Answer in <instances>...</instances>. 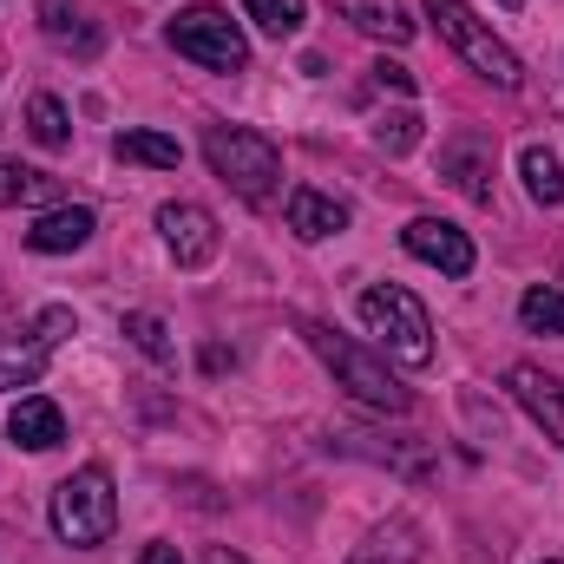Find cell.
<instances>
[{"instance_id":"obj_10","label":"cell","mask_w":564,"mask_h":564,"mask_svg":"<svg viewBox=\"0 0 564 564\" xmlns=\"http://www.w3.org/2000/svg\"><path fill=\"white\" fill-rule=\"evenodd\" d=\"M506 388H512V401H519L532 421L545 426V440L564 446V381L558 375H545L539 361H512V368H506Z\"/></svg>"},{"instance_id":"obj_24","label":"cell","mask_w":564,"mask_h":564,"mask_svg":"<svg viewBox=\"0 0 564 564\" xmlns=\"http://www.w3.org/2000/svg\"><path fill=\"white\" fill-rule=\"evenodd\" d=\"M375 144H381L388 158H408V151L421 144V112H414V106H401V112H381V119H375Z\"/></svg>"},{"instance_id":"obj_27","label":"cell","mask_w":564,"mask_h":564,"mask_svg":"<svg viewBox=\"0 0 564 564\" xmlns=\"http://www.w3.org/2000/svg\"><path fill=\"white\" fill-rule=\"evenodd\" d=\"M368 73H375V86H388V93H408V99H414V73H408L401 59H375Z\"/></svg>"},{"instance_id":"obj_1","label":"cell","mask_w":564,"mask_h":564,"mask_svg":"<svg viewBox=\"0 0 564 564\" xmlns=\"http://www.w3.org/2000/svg\"><path fill=\"white\" fill-rule=\"evenodd\" d=\"M295 328H302V341L322 355V368H328V375L361 401V408H375V414H408V408H414V394H408V388L388 375V361H375L361 341L335 335L328 322H295Z\"/></svg>"},{"instance_id":"obj_30","label":"cell","mask_w":564,"mask_h":564,"mask_svg":"<svg viewBox=\"0 0 564 564\" xmlns=\"http://www.w3.org/2000/svg\"><path fill=\"white\" fill-rule=\"evenodd\" d=\"M506 7H525V0H506Z\"/></svg>"},{"instance_id":"obj_7","label":"cell","mask_w":564,"mask_h":564,"mask_svg":"<svg viewBox=\"0 0 564 564\" xmlns=\"http://www.w3.org/2000/svg\"><path fill=\"white\" fill-rule=\"evenodd\" d=\"M158 237H164V250L177 257V270H204L217 250H224V237H217V217L204 210V204H158Z\"/></svg>"},{"instance_id":"obj_13","label":"cell","mask_w":564,"mask_h":564,"mask_svg":"<svg viewBox=\"0 0 564 564\" xmlns=\"http://www.w3.org/2000/svg\"><path fill=\"white\" fill-rule=\"evenodd\" d=\"M7 433H13V446H26V453H53V446L66 440V414H59L46 394H20L13 414H7Z\"/></svg>"},{"instance_id":"obj_25","label":"cell","mask_w":564,"mask_h":564,"mask_svg":"<svg viewBox=\"0 0 564 564\" xmlns=\"http://www.w3.org/2000/svg\"><path fill=\"white\" fill-rule=\"evenodd\" d=\"M243 7H250V20H257L270 40L302 33V20H308V7H302V0H243Z\"/></svg>"},{"instance_id":"obj_31","label":"cell","mask_w":564,"mask_h":564,"mask_svg":"<svg viewBox=\"0 0 564 564\" xmlns=\"http://www.w3.org/2000/svg\"><path fill=\"white\" fill-rule=\"evenodd\" d=\"M545 564H558V558H545Z\"/></svg>"},{"instance_id":"obj_2","label":"cell","mask_w":564,"mask_h":564,"mask_svg":"<svg viewBox=\"0 0 564 564\" xmlns=\"http://www.w3.org/2000/svg\"><path fill=\"white\" fill-rule=\"evenodd\" d=\"M426 20H433V33L479 73V79H492L499 93H519L525 86V66H519V53L466 7V0H426Z\"/></svg>"},{"instance_id":"obj_21","label":"cell","mask_w":564,"mask_h":564,"mask_svg":"<svg viewBox=\"0 0 564 564\" xmlns=\"http://www.w3.org/2000/svg\"><path fill=\"white\" fill-rule=\"evenodd\" d=\"M26 132L46 144V151H66V139H73V126H66V106H59L53 93H33V99H26Z\"/></svg>"},{"instance_id":"obj_17","label":"cell","mask_w":564,"mask_h":564,"mask_svg":"<svg viewBox=\"0 0 564 564\" xmlns=\"http://www.w3.org/2000/svg\"><path fill=\"white\" fill-rule=\"evenodd\" d=\"M421 532L408 525V519H388V525H375L355 552H348V564H414L421 558V545H414Z\"/></svg>"},{"instance_id":"obj_28","label":"cell","mask_w":564,"mask_h":564,"mask_svg":"<svg viewBox=\"0 0 564 564\" xmlns=\"http://www.w3.org/2000/svg\"><path fill=\"white\" fill-rule=\"evenodd\" d=\"M139 564H184V558H177V545H164V539H158V545H144V552H139Z\"/></svg>"},{"instance_id":"obj_8","label":"cell","mask_w":564,"mask_h":564,"mask_svg":"<svg viewBox=\"0 0 564 564\" xmlns=\"http://www.w3.org/2000/svg\"><path fill=\"white\" fill-rule=\"evenodd\" d=\"M492 158H499L492 132H453V139L440 144V177L466 204H492Z\"/></svg>"},{"instance_id":"obj_14","label":"cell","mask_w":564,"mask_h":564,"mask_svg":"<svg viewBox=\"0 0 564 564\" xmlns=\"http://www.w3.org/2000/svg\"><path fill=\"white\" fill-rule=\"evenodd\" d=\"M46 341L33 335V328H7L0 322V394H13V388H33L40 375H46Z\"/></svg>"},{"instance_id":"obj_4","label":"cell","mask_w":564,"mask_h":564,"mask_svg":"<svg viewBox=\"0 0 564 564\" xmlns=\"http://www.w3.org/2000/svg\"><path fill=\"white\" fill-rule=\"evenodd\" d=\"M119 525V492H112V473L106 466H79L73 479L53 486V532L73 545V552H99Z\"/></svg>"},{"instance_id":"obj_11","label":"cell","mask_w":564,"mask_h":564,"mask_svg":"<svg viewBox=\"0 0 564 564\" xmlns=\"http://www.w3.org/2000/svg\"><path fill=\"white\" fill-rule=\"evenodd\" d=\"M289 230H295L302 243L341 237V230H348V204L328 197V191H315V184H295V191H289Z\"/></svg>"},{"instance_id":"obj_3","label":"cell","mask_w":564,"mask_h":564,"mask_svg":"<svg viewBox=\"0 0 564 564\" xmlns=\"http://www.w3.org/2000/svg\"><path fill=\"white\" fill-rule=\"evenodd\" d=\"M204 158L210 171L243 197V204H270L282 184V151L250 126H204Z\"/></svg>"},{"instance_id":"obj_9","label":"cell","mask_w":564,"mask_h":564,"mask_svg":"<svg viewBox=\"0 0 564 564\" xmlns=\"http://www.w3.org/2000/svg\"><path fill=\"white\" fill-rule=\"evenodd\" d=\"M401 243H408V257H421L433 263L440 276H473V237L459 230V224H446V217H414L408 230H401Z\"/></svg>"},{"instance_id":"obj_20","label":"cell","mask_w":564,"mask_h":564,"mask_svg":"<svg viewBox=\"0 0 564 564\" xmlns=\"http://www.w3.org/2000/svg\"><path fill=\"white\" fill-rule=\"evenodd\" d=\"M112 151L126 158V164H151V171H177V139H164V132H119Z\"/></svg>"},{"instance_id":"obj_22","label":"cell","mask_w":564,"mask_h":564,"mask_svg":"<svg viewBox=\"0 0 564 564\" xmlns=\"http://www.w3.org/2000/svg\"><path fill=\"white\" fill-rule=\"evenodd\" d=\"M119 328H126V341H132L139 355H151V361H177V348H171V328H164L151 308H132Z\"/></svg>"},{"instance_id":"obj_19","label":"cell","mask_w":564,"mask_h":564,"mask_svg":"<svg viewBox=\"0 0 564 564\" xmlns=\"http://www.w3.org/2000/svg\"><path fill=\"white\" fill-rule=\"evenodd\" d=\"M519 322H525L532 335H558V341H564V289L532 282V289L519 295Z\"/></svg>"},{"instance_id":"obj_5","label":"cell","mask_w":564,"mask_h":564,"mask_svg":"<svg viewBox=\"0 0 564 564\" xmlns=\"http://www.w3.org/2000/svg\"><path fill=\"white\" fill-rule=\"evenodd\" d=\"M361 322H368V335H375L401 368H426V361H433V322H426L421 295H408L401 282L361 289Z\"/></svg>"},{"instance_id":"obj_16","label":"cell","mask_w":564,"mask_h":564,"mask_svg":"<svg viewBox=\"0 0 564 564\" xmlns=\"http://www.w3.org/2000/svg\"><path fill=\"white\" fill-rule=\"evenodd\" d=\"M40 26L53 46H73V53H99V26L86 20L79 0H40Z\"/></svg>"},{"instance_id":"obj_6","label":"cell","mask_w":564,"mask_h":564,"mask_svg":"<svg viewBox=\"0 0 564 564\" xmlns=\"http://www.w3.org/2000/svg\"><path fill=\"white\" fill-rule=\"evenodd\" d=\"M164 40H171L184 59H197L204 73H243V66H250V40H243V26H237L224 7H184V13L164 26Z\"/></svg>"},{"instance_id":"obj_12","label":"cell","mask_w":564,"mask_h":564,"mask_svg":"<svg viewBox=\"0 0 564 564\" xmlns=\"http://www.w3.org/2000/svg\"><path fill=\"white\" fill-rule=\"evenodd\" d=\"M93 230H99V217H93L86 204H59V210L33 217V230H26V250H40V257H66V250H79Z\"/></svg>"},{"instance_id":"obj_23","label":"cell","mask_w":564,"mask_h":564,"mask_svg":"<svg viewBox=\"0 0 564 564\" xmlns=\"http://www.w3.org/2000/svg\"><path fill=\"white\" fill-rule=\"evenodd\" d=\"M33 197H53V177L46 171H26L13 158H0V210L7 204H33Z\"/></svg>"},{"instance_id":"obj_15","label":"cell","mask_w":564,"mask_h":564,"mask_svg":"<svg viewBox=\"0 0 564 564\" xmlns=\"http://www.w3.org/2000/svg\"><path fill=\"white\" fill-rule=\"evenodd\" d=\"M355 33H368V40H388V46H408L414 40V20H408V7L401 0H328Z\"/></svg>"},{"instance_id":"obj_18","label":"cell","mask_w":564,"mask_h":564,"mask_svg":"<svg viewBox=\"0 0 564 564\" xmlns=\"http://www.w3.org/2000/svg\"><path fill=\"white\" fill-rule=\"evenodd\" d=\"M519 177H525V191L539 197V204H564V164L552 158V144H525L519 151Z\"/></svg>"},{"instance_id":"obj_29","label":"cell","mask_w":564,"mask_h":564,"mask_svg":"<svg viewBox=\"0 0 564 564\" xmlns=\"http://www.w3.org/2000/svg\"><path fill=\"white\" fill-rule=\"evenodd\" d=\"M204 564H243V552H230V545H210V552H204Z\"/></svg>"},{"instance_id":"obj_26","label":"cell","mask_w":564,"mask_h":564,"mask_svg":"<svg viewBox=\"0 0 564 564\" xmlns=\"http://www.w3.org/2000/svg\"><path fill=\"white\" fill-rule=\"evenodd\" d=\"M73 328H79V315H73V308H66V302H46V308H40V315H33V335H40V341H46V348H59V341H66V335H73Z\"/></svg>"}]
</instances>
